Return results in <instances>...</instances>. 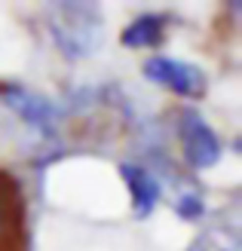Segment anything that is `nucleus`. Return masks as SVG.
Masks as SVG:
<instances>
[{
    "instance_id": "nucleus-1",
    "label": "nucleus",
    "mask_w": 242,
    "mask_h": 251,
    "mask_svg": "<svg viewBox=\"0 0 242 251\" xmlns=\"http://www.w3.org/2000/svg\"><path fill=\"white\" fill-rule=\"evenodd\" d=\"M178 141H181V153L193 169H209L221 159V141L215 129L202 120L193 107L181 110L178 117Z\"/></svg>"
},
{
    "instance_id": "nucleus-2",
    "label": "nucleus",
    "mask_w": 242,
    "mask_h": 251,
    "mask_svg": "<svg viewBox=\"0 0 242 251\" xmlns=\"http://www.w3.org/2000/svg\"><path fill=\"white\" fill-rule=\"evenodd\" d=\"M144 74H147V80H154L157 86H162V89H169L175 95H184V98L206 95V74L193 65H187V61H178L169 55H154L144 61Z\"/></svg>"
},
{
    "instance_id": "nucleus-3",
    "label": "nucleus",
    "mask_w": 242,
    "mask_h": 251,
    "mask_svg": "<svg viewBox=\"0 0 242 251\" xmlns=\"http://www.w3.org/2000/svg\"><path fill=\"white\" fill-rule=\"evenodd\" d=\"M0 251H25V199L6 172H0Z\"/></svg>"
},
{
    "instance_id": "nucleus-4",
    "label": "nucleus",
    "mask_w": 242,
    "mask_h": 251,
    "mask_svg": "<svg viewBox=\"0 0 242 251\" xmlns=\"http://www.w3.org/2000/svg\"><path fill=\"white\" fill-rule=\"evenodd\" d=\"M120 175L126 178V187H129V193H132V205H135V215H150L157 205V199H160V184L157 178L150 175L147 169L141 166H132V162H123L120 166Z\"/></svg>"
},
{
    "instance_id": "nucleus-5",
    "label": "nucleus",
    "mask_w": 242,
    "mask_h": 251,
    "mask_svg": "<svg viewBox=\"0 0 242 251\" xmlns=\"http://www.w3.org/2000/svg\"><path fill=\"white\" fill-rule=\"evenodd\" d=\"M165 16H154V12H147V16H138L129 28L123 31V43L132 46V49H150L157 46L162 37H165Z\"/></svg>"
},
{
    "instance_id": "nucleus-6",
    "label": "nucleus",
    "mask_w": 242,
    "mask_h": 251,
    "mask_svg": "<svg viewBox=\"0 0 242 251\" xmlns=\"http://www.w3.org/2000/svg\"><path fill=\"white\" fill-rule=\"evenodd\" d=\"M9 101H12V107H16L25 120H31V123H37V126H49V123H53V117H55V110L49 107V101H43V98L16 92Z\"/></svg>"
},
{
    "instance_id": "nucleus-7",
    "label": "nucleus",
    "mask_w": 242,
    "mask_h": 251,
    "mask_svg": "<svg viewBox=\"0 0 242 251\" xmlns=\"http://www.w3.org/2000/svg\"><path fill=\"white\" fill-rule=\"evenodd\" d=\"M215 251H224V248H215Z\"/></svg>"
}]
</instances>
